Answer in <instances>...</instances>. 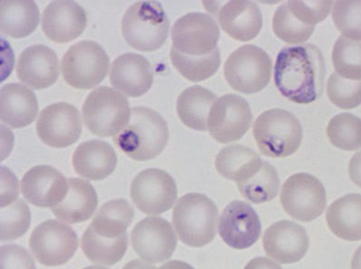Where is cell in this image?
<instances>
[{"instance_id": "b9f144b4", "label": "cell", "mask_w": 361, "mask_h": 269, "mask_svg": "<svg viewBox=\"0 0 361 269\" xmlns=\"http://www.w3.org/2000/svg\"><path fill=\"white\" fill-rule=\"evenodd\" d=\"M18 193L17 178L7 168L2 167L1 208L18 201Z\"/></svg>"}, {"instance_id": "ee69618b", "label": "cell", "mask_w": 361, "mask_h": 269, "mask_svg": "<svg viewBox=\"0 0 361 269\" xmlns=\"http://www.w3.org/2000/svg\"><path fill=\"white\" fill-rule=\"evenodd\" d=\"M245 269H281V268L276 262L272 261L271 259L264 258V256H259V258L252 259L245 265Z\"/></svg>"}, {"instance_id": "e0dca14e", "label": "cell", "mask_w": 361, "mask_h": 269, "mask_svg": "<svg viewBox=\"0 0 361 269\" xmlns=\"http://www.w3.org/2000/svg\"><path fill=\"white\" fill-rule=\"evenodd\" d=\"M308 234L300 225L290 220H281L266 230L264 248L270 258L281 264L299 262L308 252Z\"/></svg>"}, {"instance_id": "7bdbcfd3", "label": "cell", "mask_w": 361, "mask_h": 269, "mask_svg": "<svg viewBox=\"0 0 361 269\" xmlns=\"http://www.w3.org/2000/svg\"><path fill=\"white\" fill-rule=\"evenodd\" d=\"M348 175L351 182L361 188V151L351 158L348 165Z\"/></svg>"}, {"instance_id": "3957f363", "label": "cell", "mask_w": 361, "mask_h": 269, "mask_svg": "<svg viewBox=\"0 0 361 269\" xmlns=\"http://www.w3.org/2000/svg\"><path fill=\"white\" fill-rule=\"evenodd\" d=\"M219 211L214 202L201 193H188L177 201L173 225L183 244L202 248L216 236Z\"/></svg>"}, {"instance_id": "4316f807", "label": "cell", "mask_w": 361, "mask_h": 269, "mask_svg": "<svg viewBox=\"0 0 361 269\" xmlns=\"http://www.w3.org/2000/svg\"><path fill=\"white\" fill-rule=\"evenodd\" d=\"M0 30L6 36L24 39L33 33L40 21L39 8L30 0H3Z\"/></svg>"}, {"instance_id": "9c48e42d", "label": "cell", "mask_w": 361, "mask_h": 269, "mask_svg": "<svg viewBox=\"0 0 361 269\" xmlns=\"http://www.w3.org/2000/svg\"><path fill=\"white\" fill-rule=\"evenodd\" d=\"M281 204L291 218L310 223L321 216L327 205V194L321 180L312 174H293L284 182Z\"/></svg>"}, {"instance_id": "30bf717a", "label": "cell", "mask_w": 361, "mask_h": 269, "mask_svg": "<svg viewBox=\"0 0 361 269\" xmlns=\"http://www.w3.org/2000/svg\"><path fill=\"white\" fill-rule=\"evenodd\" d=\"M78 237L68 225L58 220L44 221L33 230L30 249L35 258L46 267L68 263L78 248Z\"/></svg>"}, {"instance_id": "603a6c76", "label": "cell", "mask_w": 361, "mask_h": 269, "mask_svg": "<svg viewBox=\"0 0 361 269\" xmlns=\"http://www.w3.org/2000/svg\"><path fill=\"white\" fill-rule=\"evenodd\" d=\"M72 165L78 175L90 180H101L115 172L117 155L107 142L90 140L75 149Z\"/></svg>"}, {"instance_id": "836d02e7", "label": "cell", "mask_w": 361, "mask_h": 269, "mask_svg": "<svg viewBox=\"0 0 361 269\" xmlns=\"http://www.w3.org/2000/svg\"><path fill=\"white\" fill-rule=\"evenodd\" d=\"M327 135L334 146L342 151L361 148V119L348 113L334 117L327 126Z\"/></svg>"}, {"instance_id": "74e56055", "label": "cell", "mask_w": 361, "mask_h": 269, "mask_svg": "<svg viewBox=\"0 0 361 269\" xmlns=\"http://www.w3.org/2000/svg\"><path fill=\"white\" fill-rule=\"evenodd\" d=\"M327 93L329 100L338 108H356L361 104V80H348L334 73L329 78Z\"/></svg>"}, {"instance_id": "d590c367", "label": "cell", "mask_w": 361, "mask_h": 269, "mask_svg": "<svg viewBox=\"0 0 361 269\" xmlns=\"http://www.w3.org/2000/svg\"><path fill=\"white\" fill-rule=\"evenodd\" d=\"M272 30L277 37L290 45L305 43L314 32L315 26H309L297 20L290 11L287 2L275 11Z\"/></svg>"}, {"instance_id": "4dcf8cb0", "label": "cell", "mask_w": 361, "mask_h": 269, "mask_svg": "<svg viewBox=\"0 0 361 269\" xmlns=\"http://www.w3.org/2000/svg\"><path fill=\"white\" fill-rule=\"evenodd\" d=\"M128 246V234L116 239H106L97 235L90 227L82 236L81 248L91 262L113 265L125 256Z\"/></svg>"}, {"instance_id": "c3c4849f", "label": "cell", "mask_w": 361, "mask_h": 269, "mask_svg": "<svg viewBox=\"0 0 361 269\" xmlns=\"http://www.w3.org/2000/svg\"><path fill=\"white\" fill-rule=\"evenodd\" d=\"M84 269H107V268L101 267V265H90V267H87Z\"/></svg>"}, {"instance_id": "5bb4252c", "label": "cell", "mask_w": 361, "mask_h": 269, "mask_svg": "<svg viewBox=\"0 0 361 269\" xmlns=\"http://www.w3.org/2000/svg\"><path fill=\"white\" fill-rule=\"evenodd\" d=\"M131 242L136 254L153 264L169 259L177 246L172 225L159 217H147L136 225Z\"/></svg>"}, {"instance_id": "ac0fdd59", "label": "cell", "mask_w": 361, "mask_h": 269, "mask_svg": "<svg viewBox=\"0 0 361 269\" xmlns=\"http://www.w3.org/2000/svg\"><path fill=\"white\" fill-rule=\"evenodd\" d=\"M21 192L30 204L39 208H54L64 199L68 182L61 173L49 165L31 168L20 182Z\"/></svg>"}, {"instance_id": "d4e9b609", "label": "cell", "mask_w": 361, "mask_h": 269, "mask_svg": "<svg viewBox=\"0 0 361 269\" xmlns=\"http://www.w3.org/2000/svg\"><path fill=\"white\" fill-rule=\"evenodd\" d=\"M68 191L59 205L52 208L59 220L68 224H77L90 220L98 205L96 189L87 180L68 179Z\"/></svg>"}, {"instance_id": "d6a6232c", "label": "cell", "mask_w": 361, "mask_h": 269, "mask_svg": "<svg viewBox=\"0 0 361 269\" xmlns=\"http://www.w3.org/2000/svg\"><path fill=\"white\" fill-rule=\"evenodd\" d=\"M171 61L176 70L188 80L197 83L213 77L221 65L220 50L207 56H192L171 49Z\"/></svg>"}, {"instance_id": "8fae6325", "label": "cell", "mask_w": 361, "mask_h": 269, "mask_svg": "<svg viewBox=\"0 0 361 269\" xmlns=\"http://www.w3.org/2000/svg\"><path fill=\"white\" fill-rule=\"evenodd\" d=\"M130 195L142 213L159 215L169 211L176 201V180L166 170H145L133 180Z\"/></svg>"}, {"instance_id": "5b68a950", "label": "cell", "mask_w": 361, "mask_h": 269, "mask_svg": "<svg viewBox=\"0 0 361 269\" xmlns=\"http://www.w3.org/2000/svg\"><path fill=\"white\" fill-rule=\"evenodd\" d=\"M121 27L123 37L133 49L153 52L166 42L170 21L161 3L139 1L126 11Z\"/></svg>"}, {"instance_id": "6da1fadb", "label": "cell", "mask_w": 361, "mask_h": 269, "mask_svg": "<svg viewBox=\"0 0 361 269\" xmlns=\"http://www.w3.org/2000/svg\"><path fill=\"white\" fill-rule=\"evenodd\" d=\"M325 63L322 53L313 44L284 47L274 66V84L291 102H315L323 92Z\"/></svg>"}, {"instance_id": "44dd1931", "label": "cell", "mask_w": 361, "mask_h": 269, "mask_svg": "<svg viewBox=\"0 0 361 269\" xmlns=\"http://www.w3.org/2000/svg\"><path fill=\"white\" fill-rule=\"evenodd\" d=\"M110 82L113 87L130 97H140L151 89L154 69L145 56L126 53L112 63Z\"/></svg>"}, {"instance_id": "52a82bcc", "label": "cell", "mask_w": 361, "mask_h": 269, "mask_svg": "<svg viewBox=\"0 0 361 269\" xmlns=\"http://www.w3.org/2000/svg\"><path fill=\"white\" fill-rule=\"evenodd\" d=\"M272 61L268 54L252 45L239 47L224 64V77L233 90L245 94L259 93L270 83Z\"/></svg>"}, {"instance_id": "f35d334b", "label": "cell", "mask_w": 361, "mask_h": 269, "mask_svg": "<svg viewBox=\"0 0 361 269\" xmlns=\"http://www.w3.org/2000/svg\"><path fill=\"white\" fill-rule=\"evenodd\" d=\"M332 20L343 37L361 40V1L335 2Z\"/></svg>"}, {"instance_id": "1f68e13d", "label": "cell", "mask_w": 361, "mask_h": 269, "mask_svg": "<svg viewBox=\"0 0 361 269\" xmlns=\"http://www.w3.org/2000/svg\"><path fill=\"white\" fill-rule=\"evenodd\" d=\"M240 194L255 204L272 201L278 195L280 178L277 170L270 163L264 161L259 172L249 179L236 182Z\"/></svg>"}, {"instance_id": "7a4b0ae2", "label": "cell", "mask_w": 361, "mask_h": 269, "mask_svg": "<svg viewBox=\"0 0 361 269\" xmlns=\"http://www.w3.org/2000/svg\"><path fill=\"white\" fill-rule=\"evenodd\" d=\"M169 129L164 117L147 107L131 109L128 125L114 136L116 146L131 159H154L166 147Z\"/></svg>"}, {"instance_id": "f6af8a7d", "label": "cell", "mask_w": 361, "mask_h": 269, "mask_svg": "<svg viewBox=\"0 0 361 269\" xmlns=\"http://www.w3.org/2000/svg\"><path fill=\"white\" fill-rule=\"evenodd\" d=\"M123 269H157L154 265L148 264L144 261L140 259H134V261H130L123 268Z\"/></svg>"}, {"instance_id": "f546056e", "label": "cell", "mask_w": 361, "mask_h": 269, "mask_svg": "<svg viewBox=\"0 0 361 269\" xmlns=\"http://www.w3.org/2000/svg\"><path fill=\"white\" fill-rule=\"evenodd\" d=\"M134 217V208L128 201L112 199L100 208L88 227L98 236L116 239L126 233Z\"/></svg>"}, {"instance_id": "2e32d148", "label": "cell", "mask_w": 361, "mask_h": 269, "mask_svg": "<svg viewBox=\"0 0 361 269\" xmlns=\"http://www.w3.org/2000/svg\"><path fill=\"white\" fill-rule=\"evenodd\" d=\"M262 230L258 214L245 201L230 202L221 215L219 235L231 248H251L258 242Z\"/></svg>"}, {"instance_id": "83f0119b", "label": "cell", "mask_w": 361, "mask_h": 269, "mask_svg": "<svg viewBox=\"0 0 361 269\" xmlns=\"http://www.w3.org/2000/svg\"><path fill=\"white\" fill-rule=\"evenodd\" d=\"M217 97L199 85L188 88L177 98L176 112L180 121L195 131L207 132L208 117Z\"/></svg>"}, {"instance_id": "277c9868", "label": "cell", "mask_w": 361, "mask_h": 269, "mask_svg": "<svg viewBox=\"0 0 361 269\" xmlns=\"http://www.w3.org/2000/svg\"><path fill=\"white\" fill-rule=\"evenodd\" d=\"M253 136L264 156L289 157L295 154L302 144V126L297 117L288 111L271 109L256 119Z\"/></svg>"}, {"instance_id": "e575fe53", "label": "cell", "mask_w": 361, "mask_h": 269, "mask_svg": "<svg viewBox=\"0 0 361 269\" xmlns=\"http://www.w3.org/2000/svg\"><path fill=\"white\" fill-rule=\"evenodd\" d=\"M331 58L336 74L348 80H361V40L338 37Z\"/></svg>"}, {"instance_id": "484cf974", "label": "cell", "mask_w": 361, "mask_h": 269, "mask_svg": "<svg viewBox=\"0 0 361 269\" xmlns=\"http://www.w3.org/2000/svg\"><path fill=\"white\" fill-rule=\"evenodd\" d=\"M329 229L346 242L361 240V195H345L329 206L326 213Z\"/></svg>"}, {"instance_id": "cb8c5ba5", "label": "cell", "mask_w": 361, "mask_h": 269, "mask_svg": "<svg viewBox=\"0 0 361 269\" xmlns=\"http://www.w3.org/2000/svg\"><path fill=\"white\" fill-rule=\"evenodd\" d=\"M221 27L233 39L247 42L255 39L264 26L257 4L252 1H230L221 8Z\"/></svg>"}, {"instance_id": "7402d4cb", "label": "cell", "mask_w": 361, "mask_h": 269, "mask_svg": "<svg viewBox=\"0 0 361 269\" xmlns=\"http://www.w3.org/2000/svg\"><path fill=\"white\" fill-rule=\"evenodd\" d=\"M36 94L20 84H7L0 90V118L11 128L31 125L39 113Z\"/></svg>"}, {"instance_id": "8d00e7d4", "label": "cell", "mask_w": 361, "mask_h": 269, "mask_svg": "<svg viewBox=\"0 0 361 269\" xmlns=\"http://www.w3.org/2000/svg\"><path fill=\"white\" fill-rule=\"evenodd\" d=\"M31 213L30 207L21 199L1 208L2 242H11L23 237L30 230Z\"/></svg>"}, {"instance_id": "8992f818", "label": "cell", "mask_w": 361, "mask_h": 269, "mask_svg": "<svg viewBox=\"0 0 361 269\" xmlns=\"http://www.w3.org/2000/svg\"><path fill=\"white\" fill-rule=\"evenodd\" d=\"M131 109L128 98L120 92L100 87L91 92L82 107V117L92 134L110 137L128 125Z\"/></svg>"}, {"instance_id": "f1b7e54d", "label": "cell", "mask_w": 361, "mask_h": 269, "mask_svg": "<svg viewBox=\"0 0 361 269\" xmlns=\"http://www.w3.org/2000/svg\"><path fill=\"white\" fill-rule=\"evenodd\" d=\"M214 164L221 177L239 182L259 172L264 161L252 149L235 144L224 148L215 158Z\"/></svg>"}, {"instance_id": "9a60e30c", "label": "cell", "mask_w": 361, "mask_h": 269, "mask_svg": "<svg viewBox=\"0 0 361 269\" xmlns=\"http://www.w3.org/2000/svg\"><path fill=\"white\" fill-rule=\"evenodd\" d=\"M82 122L77 107L68 103L47 106L37 122V134L44 144L53 148H66L78 141Z\"/></svg>"}, {"instance_id": "ab89813d", "label": "cell", "mask_w": 361, "mask_h": 269, "mask_svg": "<svg viewBox=\"0 0 361 269\" xmlns=\"http://www.w3.org/2000/svg\"><path fill=\"white\" fill-rule=\"evenodd\" d=\"M335 3L334 1H288L291 14L309 26H316L325 20L331 13Z\"/></svg>"}, {"instance_id": "60d3db41", "label": "cell", "mask_w": 361, "mask_h": 269, "mask_svg": "<svg viewBox=\"0 0 361 269\" xmlns=\"http://www.w3.org/2000/svg\"><path fill=\"white\" fill-rule=\"evenodd\" d=\"M1 269H36L32 256L18 245H6L0 249Z\"/></svg>"}, {"instance_id": "ba28073f", "label": "cell", "mask_w": 361, "mask_h": 269, "mask_svg": "<svg viewBox=\"0 0 361 269\" xmlns=\"http://www.w3.org/2000/svg\"><path fill=\"white\" fill-rule=\"evenodd\" d=\"M109 65V56L99 44L83 40L73 45L63 56L62 75L75 89L90 90L106 78Z\"/></svg>"}, {"instance_id": "4fadbf2b", "label": "cell", "mask_w": 361, "mask_h": 269, "mask_svg": "<svg viewBox=\"0 0 361 269\" xmlns=\"http://www.w3.org/2000/svg\"><path fill=\"white\" fill-rule=\"evenodd\" d=\"M173 47L192 56H207L217 49L220 30L211 15L192 12L183 15L172 30Z\"/></svg>"}, {"instance_id": "7c38bea8", "label": "cell", "mask_w": 361, "mask_h": 269, "mask_svg": "<svg viewBox=\"0 0 361 269\" xmlns=\"http://www.w3.org/2000/svg\"><path fill=\"white\" fill-rule=\"evenodd\" d=\"M251 106L245 98L226 94L217 99L209 113L208 130L220 144H230L242 139L251 127Z\"/></svg>"}, {"instance_id": "ffe728a7", "label": "cell", "mask_w": 361, "mask_h": 269, "mask_svg": "<svg viewBox=\"0 0 361 269\" xmlns=\"http://www.w3.org/2000/svg\"><path fill=\"white\" fill-rule=\"evenodd\" d=\"M18 78L35 90L46 89L59 77V61L53 49L34 45L20 54L17 65Z\"/></svg>"}, {"instance_id": "d6986e66", "label": "cell", "mask_w": 361, "mask_h": 269, "mask_svg": "<svg viewBox=\"0 0 361 269\" xmlns=\"http://www.w3.org/2000/svg\"><path fill=\"white\" fill-rule=\"evenodd\" d=\"M87 25V12L77 2L69 0L50 3L42 14L44 33L49 39L59 44L77 39Z\"/></svg>"}, {"instance_id": "bcb514c9", "label": "cell", "mask_w": 361, "mask_h": 269, "mask_svg": "<svg viewBox=\"0 0 361 269\" xmlns=\"http://www.w3.org/2000/svg\"><path fill=\"white\" fill-rule=\"evenodd\" d=\"M158 269H195L188 263L180 261H171L161 265Z\"/></svg>"}, {"instance_id": "7dc6e473", "label": "cell", "mask_w": 361, "mask_h": 269, "mask_svg": "<svg viewBox=\"0 0 361 269\" xmlns=\"http://www.w3.org/2000/svg\"><path fill=\"white\" fill-rule=\"evenodd\" d=\"M351 269H361V246L355 251L351 259Z\"/></svg>"}]
</instances>
